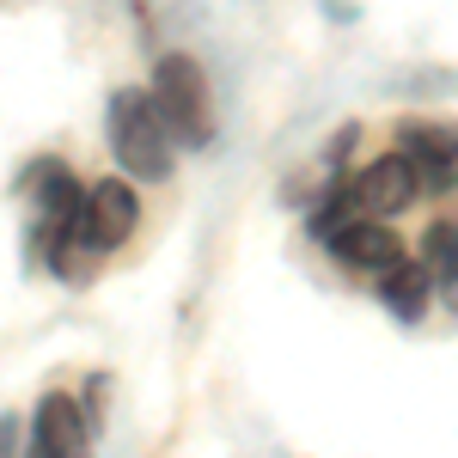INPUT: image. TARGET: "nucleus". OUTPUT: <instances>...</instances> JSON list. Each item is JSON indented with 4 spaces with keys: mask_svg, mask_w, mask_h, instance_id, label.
Masks as SVG:
<instances>
[{
    "mask_svg": "<svg viewBox=\"0 0 458 458\" xmlns=\"http://www.w3.org/2000/svg\"><path fill=\"white\" fill-rule=\"evenodd\" d=\"M379 300H386V312L397 318V324H416V318L428 312V300H434V269L397 257L386 276H379Z\"/></svg>",
    "mask_w": 458,
    "mask_h": 458,
    "instance_id": "7",
    "label": "nucleus"
},
{
    "mask_svg": "<svg viewBox=\"0 0 458 458\" xmlns=\"http://www.w3.org/2000/svg\"><path fill=\"white\" fill-rule=\"evenodd\" d=\"M25 434H19V416H0V458H19Z\"/></svg>",
    "mask_w": 458,
    "mask_h": 458,
    "instance_id": "9",
    "label": "nucleus"
},
{
    "mask_svg": "<svg viewBox=\"0 0 458 458\" xmlns=\"http://www.w3.org/2000/svg\"><path fill=\"white\" fill-rule=\"evenodd\" d=\"M135 226H141V196H135V183L129 177H105V183H92L86 196H80V208H73V226L62 239L86 250H116L123 239H135Z\"/></svg>",
    "mask_w": 458,
    "mask_h": 458,
    "instance_id": "3",
    "label": "nucleus"
},
{
    "mask_svg": "<svg viewBox=\"0 0 458 458\" xmlns=\"http://www.w3.org/2000/svg\"><path fill=\"white\" fill-rule=\"evenodd\" d=\"M397 153L422 172L428 190H446L458 177V123H403L397 129Z\"/></svg>",
    "mask_w": 458,
    "mask_h": 458,
    "instance_id": "6",
    "label": "nucleus"
},
{
    "mask_svg": "<svg viewBox=\"0 0 458 458\" xmlns=\"http://www.w3.org/2000/svg\"><path fill=\"white\" fill-rule=\"evenodd\" d=\"M422 196V172L403 159V153H386V159H373V165H360V172L343 183V202L354 214H373V220H391V214H403L410 202Z\"/></svg>",
    "mask_w": 458,
    "mask_h": 458,
    "instance_id": "4",
    "label": "nucleus"
},
{
    "mask_svg": "<svg viewBox=\"0 0 458 458\" xmlns=\"http://www.w3.org/2000/svg\"><path fill=\"white\" fill-rule=\"evenodd\" d=\"M25 458H86V410L68 391H49L31 416V446Z\"/></svg>",
    "mask_w": 458,
    "mask_h": 458,
    "instance_id": "5",
    "label": "nucleus"
},
{
    "mask_svg": "<svg viewBox=\"0 0 458 458\" xmlns=\"http://www.w3.org/2000/svg\"><path fill=\"white\" fill-rule=\"evenodd\" d=\"M110 153H116V165L123 177H135V183H165L177 165V135L165 129V116L153 105V92H116L110 98Z\"/></svg>",
    "mask_w": 458,
    "mask_h": 458,
    "instance_id": "1",
    "label": "nucleus"
},
{
    "mask_svg": "<svg viewBox=\"0 0 458 458\" xmlns=\"http://www.w3.org/2000/svg\"><path fill=\"white\" fill-rule=\"evenodd\" d=\"M428 269H434V293L446 300V312H458V226L453 220L428 226Z\"/></svg>",
    "mask_w": 458,
    "mask_h": 458,
    "instance_id": "8",
    "label": "nucleus"
},
{
    "mask_svg": "<svg viewBox=\"0 0 458 458\" xmlns=\"http://www.w3.org/2000/svg\"><path fill=\"white\" fill-rule=\"evenodd\" d=\"M153 105H159L165 129L183 147L214 141V92H208V73L196 68L190 55H159V68H153Z\"/></svg>",
    "mask_w": 458,
    "mask_h": 458,
    "instance_id": "2",
    "label": "nucleus"
}]
</instances>
